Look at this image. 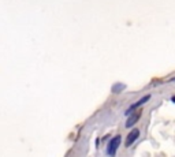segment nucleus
Segmentation results:
<instances>
[{
    "label": "nucleus",
    "mask_w": 175,
    "mask_h": 157,
    "mask_svg": "<svg viewBox=\"0 0 175 157\" xmlns=\"http://www.w3.org/2000/svg\"><path fill=\"white\" fill-rule=\"evenodd\" d=\"M120 142H122V137L120 135H115L114 138H111L110 142H108L107 153L110 154V156H115L116 150H118V148L120 146Z\"/></svg>",
    "instance_id": "obj_1"
},
{
    "label": "nucleus",
    "mask_w": 175,
    "mask_h": 157,
    "mask_svg": "<svg viewBox=\"0 0 175 157\" xmlns=\"http://www.w3.org/2000/svg\"><path fill=\"white\" fill-rule=\"evenodd\" d=\"M138 137H139V130H138V128L131 130L130 133H129V135H127V139H126V146H127V148H130V146L137 141V138H138Z\"/></svg>",
    "instance_id": "obj_2"
},
{
    "label": "nucleus",
    "mask_w": 175,
    "mask_h": 157,
    "mask_svg": "<svg viewBox=\"0 0 175 157\" xmlns=\"http://www.w3.org/2000/svg\"><path fill=\"white\" fill-rule=\"evenodd\" d=\"M139 118H141V111H137V112L131 113V116H129L127 122H126V127H131L133 125H136L137 122L139 120Z\"/></svg>",
    "instance_id": "obj_3"
},
{
    "label": "nucleus",
    "mask_w": 175,
    "mask_h": 157,
    "mask_svg": "<svg viewBox=\"0 0 175 157\" xmlns=\"http://www.w3.org/2000/svg\"><path fill=\"white\" fill-rule=\"evenodd\" d=\"M149 98H151V96H149V94L144 96V97H142V98H139V100H138V101H137V103H136V104H133V105H131V107H130V108H129V111H127V112H126V113H127V115H129V113H130V112H131V111L137 109V108H138V107H141V105H142V104H145V103H146V101H148V100H149Z\"/></svg>",
    "instance_id": "obj_4"
},
{
    "label": "nucleus",
    "mask_w": 175,
    "mask_h": 157,
    "mask_svg": "<svg viewBox=\"0 0 175 157\" xmlns=\"http://www.w3.org/2000/svg\"><path fill=\"white\" fill-rule=\"evenodd\" d=\"M172 100H174V101H175V97H174V98H172Z\"/></svg>",
    "instance_id": "obj_5"
}]
</instances>
